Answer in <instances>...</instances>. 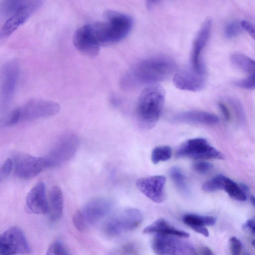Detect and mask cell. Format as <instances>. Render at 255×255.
Masks as SVG:
<instances>
[{
    "label": "cell",
    "mask_w": 255,
    "mask_h": 255,
    "mask_svg": "<svg viewBox=\"0 0 255 255\" xmlns=\"http://www.w3.org/2000/svg\"><path fill=\"white\" fill-rule=\"evenodd\" d=\"M176 64L166 56H154L141 60L133 65L121 81V87L130 90L143 85H152L165 80L175 71Z\"/></svg>",
    "instance_id": "obj_1"
},
{
    "label": "cell",
    "mask_w": 255,
    "mask_h": 255,
    "mask_svg": "<svg viewBox=\"0 0 255 255\" xmlns=\"http://www.w3.org/2000/svg\"><path fill=\"white\" fill-rule=\"evenodd\" d=\"M165 91L157 84L146 86L140 93L136 108L139 125L143 128H152L158 121L164 104Z\"/></svg>",
    "instance_id": "obj_2"
},
{
    "label": "cell",
    "mask_w": 255,
    "mask_h": 255,
    "mask_svg": "<svg viewBox=\"0 0 255 255\" xmlns=\"http://www.w3.org/2000/svg\"><path fill=\"white\" fill-rule=\"evenodd\" d=\"M105 17V21L91 23L94 33L101 45L120 41L130 32L133 21L128 15L108 10L106 12Z\"/></svg>",
    "instance_id": "obj_3"
},
{
    "label": "cell",
    "mask_w": 255,
    "mask_h": 255,
    "mask_svg": "<svg viewBox=\"0 0 255 255\" xmlns=\"http://www.w3.org/2000/svg\"><path fill=\"white\" fill-rule=\"evenodd\" d=\"M113 208V203L106 198H96L88 201L75 212L73 216L75 227L79 231H84L104 217Z\"/></svg>",
    "instance_id": "obj_4"
},
{
    "label": "cell",
    "mask_w": 255,
    "mask_h": 255,
    "mask_svg": "<svg viewBox=\"0 0 255 255\" xmlns=\"http://www.w3.org/2000/svg\"><path fill=\"white\" fill-rule=\"evenodd\" d=\"M79 142V137L73 132L60 135L44 156L47 168L58 166L69 161L76 153Z\"/></svg>",
    "instance_id": "obj_5"
},
{
    "label": "cell",
    "mask_w": 255,
    "mask_h": 255,
    "mask_svg": "<svg viewBox=\"0 0 255 255\" xmlns=\"http://www.w3.org/2000/svg\"><path fill=\"white\" fill-rule=\"evenodd\" d=\"M143 220L141 212L135 208H128L112 215L104 226L105 233L111 237L119 236L138 227Z\"/></svg>",
    "instance_id": "obj_6"
},
{
    "label": "cell",
    "mask_w": 255,
    "mask_h": 255,
    "mask_svg": "<svg viewBox=\"0 0 255 255\" xmlns=\"http://www.w3.org/2000/svg\"><path fill=\"white\" fill-rule=\"evenodd\" d=\"M183 238L156 234L151 248L157 255H199L195 247Z\"/></svg>",
    "instance_id": "obj_7"
},
{
    "label": "cell",
    "mask_w": 255,
    "mask_h": 255,
    "mask_svg": "<svg viewBox=\"0 0 255 255\" xmlns=\"http://www.w3.org/2000/svg\"><path fill=\"white\" fill-rule=\"evenodd\" d=\"M176 155L196 160L225 158L224 154L210 145L206 139L200 137L190 139L182 143L178 148Z\"/></svg>",
    "instance_id": "obj_8"
},
{
    "label": "cell",
    "mask_w": 255,
    "mask_h": 255,
    "mask_svg": "<svg viewBox=\"0 0 255 255\" xmlns=\"http://www.w3.org/2000/svg\"><path fill=\"white\" fill-rule=\"evenodd\" d=\"M212 27L211 19H206L202 24L195 36L190 54V65L189 68L194 72L206 75V69L203 54L209 39Z\"/></svg>",
    "instance_id": "obj_9"
},
{
    "label": "cell",
    "mask_w": 255,
    "mask_h": 255,
    "mask_svg": "<svg viewBox=\"0 0 255 255\" xmlns=\"http://www.w3.org/2000/svg\"><path fill=\"white\" fill-rule=\"evenodd\" d=\"M30 252L25 235L19 227H10L0 234V255H28Z\"/></svg>",
    "instance_id": "obj_10"
},
{
    "label": "cell",
    "mask_w": 255,
    "mask_h": 255,
    "mask_svg": "<svg viewBox=\"0 0 255 255\" xmlns=\"http://www.w3.org/2000/svg\"><path fill=\"white\" fill-rule=\"evenodd\" d=\"M21 121H32L57 114L60 109L57 103L42 99H32L18 108Z\"/></svg>",
    "instance_id": "obj_11"
},
{
    "label": "cell",
    "mask_w": 255,
    "mask_h": 255,
    "mask_svg": "<svg viewBox=\"0 0 255 255\" xmlns=\"http://www.w3.org/2000/svg\"><path fill=\"white\" fill-rule=\"evenodd\" d=\"M15 175L19 178L27 180L36 176L47 168L44 157H36L28 154H20L14 159Z\"/></svg>",
    "instance_id": "obj_12"
},
{
    "label": "cell",
    "mask_w": 255,
    "mask_h": 255,
    "mask_svg": "<svg viewBox=\"0 0 255 255\" xmlns=\"http://www.w3.org/2000/svg\"><path fill=\"white\" fill-rule=\"evenodd\" d=\"M42 4L41 0H25L24 4L8 17L0 30V38H5L22 24Z\"/></svg>",
    "instance_id": "obj_13"
},
{
    "label": "cell",
    "mask_w": 255,
    "mask_h": 255,
    "mask_svg": "<svg viewBox=\"0 0 255 255\" xmlns=\"http://www.w3.org/2000/svg\"><path fill=\"white\" fill-rule=\"evenodd\" d=\"M74 46L82 53L90 56L98 54L101 44L95 35L90 23L79 27L73 37Z\"/></svg>",
    "instance_id": "obj_14"
},
{
    "label": "cell",
    "mask_w": 255,
    "mask_h": 255,
    "mask_svg": "<svg viewBox=\"0 0 255 255\" xmlns=\"http://www.w3.org/2000/svg\"><path fill=\"white\" fill-rule=\"evenodd\" d=\"M19 71L18 62L14 60L5 63L2 68L1 85V104L5 107L14 93Z\"/></svg>",
    "instance_id": "obj_15"
},
{
    "label": "cell",
    "mask_w": 255,
    "mask_h": 255,
    "mask_svg": "<svg viewBox=\"0 0 255 255\" xmlns=\"http://www.w3.org/2000/svg\"><path fill=\"white\" fill-rule=\"evenodd\" d=\"M166 178L162 175H154L140 178L136 185L138 190L152 201L160 203L165 199L164 186Z\"/></svg>",
    "instance_id": "obj_16"
},
{
    "label": "cell",
    "mask_w": 255,
    "mask_h": 255,
    "mask_svg": "<svg viewBox=\"0 0 255 255\" xmlns=\"http://www.w3.org/2000/svg\"><path fill=\"white\" fill-rule=\"evenodd\" d=\"M175 86L180 90L197 92L202 90L206 84V76L199 74L189 67L176 73L173 77Z\"/></svg>",
    "instance_id": "obj_17"
},
{
    "label": "cell",
    "mask_w": 255,
    "mask_h": 255,
    "mask_svg": "<svg viewBox=\"0 0 255 255\" xmlns=\"http://www.w3.org/2000/svg\"><path fill=\"white\" fill-rule=\"evenodd\" d=\"M25 203L27 210L31 213L48 214V203L44 183L39 182L31 188L26 196Z\"/></svg>",
    "instance_id": "obj_18"
},
{
    "label": "cell",
    "mask_w": 255,
    "mask_h": 255,
    "mask_svg": "<svg viewBox=\"0 0 255 255\" xmlns=\"http://www.w3.org/2000/svg\"><path fill=\"white\" fill-rule=\"evenodd\" d=\"M174 119L178 122L207 125H216L219 122V118L216 115L198 110L188 111L179 113L174 117Z\"/></svg>",
    "instance_id": "obj_19"
},
{
    "label": "cell",
    "mask_w": 255,
    "mask_h": 255,
    "mask_svg": "<svg viewBox=\"0 0 255 255\" xmlns=\"http://www.w3.org/2000/svg\"><path fill=\"white\" fill-rule=\"evenodd\" d=\"M182 221L195 232L207 237L209 236V233L206 226L214 225L216 219L214 217L210 216L186 214L183 216Z\"/></svg>",
    "instance_id": "obj_20"
},
{
    "label": "cell",
    "mask_w": 255,
    "mask_h": 255,
    "mask_svg": "<svg viewBox=\"0 0 255 255\" xmlns=\"http://www.w3.org/2000/svg\"><path fill=\"white\" fill-rule=\"evenodd\" d=\"M143 233L174 236L185 239L190 236L188 233L175 228L163 218L158 219L146 227Z\"/></svg>",
    "instance_id": "obj_21"
},
{
    "label": "cell",
    "mask_w": 255,
    "mask_h": 255,
    "mask_svg": "<svg viewBox=\"0 0 255 255\" xmlns=\"http://www.w3.org/2000/svg\"><path fill=\"white\" fill-rule=\"evenodd\" d=\"M63 195L61 189L58 186L52 187L49 192L47 214L52 221H56L62 216L63 211Z\"/></svg>",
    "instance_id": "obj_22"
},
{
    "label": "cell",
    "mask_w": 255,
    "mask_h": 255,
    "mask_svg": "<svg viewBox=\"0 0 255 255\" xmlns=\"http://www.w3.org/2000/svg\"><path fill=\"white\" fill-rule=\"evenodd\" d=\"M231 62L237 67L250 75L255 74V60L240 53H234L231 56Z\"/></svg>",
    "instance_id": "obj_23"
},
{
    "label": "cell",
    "mask_w": 255,
    "mask_h": 255,
    "mask_svg": "<svg viewBox=\"0 0 255 255\" xmlns=\"http://www.w3.org/2000/svg\"><path fill=\"white\" fill-rule=\"evenodd\" d=\"M169 175L177 189L182 194L189 193V188L185 176L180 168L172 166L169 170Z\"/></svg>",
    "instance_id": "obj_24"
},
{
    "label": "cell",
    "mask_w": 255,
    "mask_h": 255,
    "mask_svg": "<svg viewBox=\"0 0 255 255\" xmlns=\"http://www.w3.org/2000/svg\"><path fill=\"white\" fill-rule=\"evenodd\" d=\"M224 190L234 200L245 201L247 199L246 195L241 186L229 178L226 180Z\"/></svg>",
    "instance_id": "obj_25"
},
{
    "label": "cell",
    "mask_w": 255,
    "mask_h": 255,
    "mask_svg": "<svg viewBox=\"0 0 255 255\" xmlns=\"http://www.w3.org/2000/svg\"><path fill=\"white\" fill-rule=\"evenodd\" d=\"M228 177L222 174H218L208 181L205 182L202 188L206 192H213L220 190H224Z\"/></svg>",
    "instance_id": "obj_26"
},
{
    "label": "cell",
    "mask_w": 255,
    "mask_h": 255,
    "mask_svg": "<svg viewBox=\"0 0 255 255\" xmlns=\"http://www.w3.org/2000/svg\"><path fill=\"white\" fill-rule=\"evenodd\" d=\"M172 156V149L167 145L158 146L152 151L151 159L153 163L168 160Z\"/></svg>",
    "instance_id": "obj_27"
},
{
    "label": "cell",
    "mask_w": 255,
    "mask_h": 255,
    "mask_svg": "<svg viewBox=\"0 0 255 255\" xmlns=\"http://www.w3.org/2000/svg\"><path fill=\"white\" fill-rule=\"evenodd\" d=\"M25 0H4L0 4V15L2 17L10 16L25 2Z\"/></svg>",
    "instance_id": "obj_28"
},
{
    "label": "cell",
    "mask_w": 255,
    "mask_h": 255,
    "mask_svg": "<svg viewBox=\"0 0 255 255\" xmlns=\"http://www.w3.org/2000/svg\"><path fill=\"white\" fill-rule=\"evenodd\" d=\"M45 255H71L61 242L56 240L48 247Z\"/></svg>",
    "instance_id": "obj_29"
},
{
    "label": "cell",
    "mask_w": 255,
    "mask_h": 255,
    "mask_svg": "<svg viewBox=\"0 0 255 255\" xmlns=\"http://www.w3.org/2000/svg\"><path fill=\"white\" fill-rule=\"evenodd\" d=\"M241 24L237 22L228 23L224 28V35L227 38H232L238 35L241 31Z\"/></svg>",
    "instance_id": "obj_30"
},
{
    "label": "cell",
    "mask_w": 255,
    "mask_h": 255,
    "mask_svg": "<svg viewBox=\"0 0 255 255\" xmlns=\"http://www.w3.org/2000/svg\"><path fill=\"white\" fill-rule=\"evenodd\" d=\"M238 87L245 89H255V74L250 75L248 77L237 80L234 82Z\"/></svg>",
    "instance_id": "obj_31"
},
{
    "label": "cell",
    "mask_w": 255,
    "mask_h": 255,
    "mask_svg": "<svg viewBox=\"0 0 255 255\" xmlns=\"http://www.w3.org/2000/svg\"><path fill=\"white\" fill-rule=\"evenodd\" d=\"M136 247L132 244H127L122 246L115 252L109 255H137Z\"/></svg>",
    "instance_id": "obj_32"
},
{
    "label": "cell",
    "mask_w": 255,
    "mask_h": 255,
    "mask_svg": "<svg viewBox=\"0 0 255 255\" xmlns=\"http://www.w3.org/2000/svg\"><path fill=\"white\" fill-rule=\"evenodd\" d=\"M213 167L211 163L204 161H198L194 162L192 165L193 170L202 174L209 172L212 169Z\"/></svg>",
    "instance_id": "obj_33"
},
{
    "label": "cell",
    "mask_w": 255,
    "mask_h": 255,
    "mask_svg": "<svg viewBox=\"0 0 255 255\" xmlns=\"http://www.w3.org/2000/svg\"><path fill=\"white\" fill-rule=\"evenodd\" d=\"M13 167V161L10 158L6 159L0 168V181L3 180L11 172Z\"/></svg>",
    "instance_id": "obj_34"
},
{
    "label": "cell",
    "mask_w": 255,
    "mask_h": 255,
    "mask_svg": "<svg viewBox=\"0 0 255 255\" xmlns=\"http://www.w3.org/2000/svg\"><path fill=\"white\" fill-rule=\"evenodd\" d=\"M21 121L20 113L18 108L13 110L8 115L3 124L6 126H11Z\"/></svg>",
    "instance_id": "obj_35"
},
{
    "label": "cell",
    "mask_w": 255,
    "mask_h": 255,
    "mask_svg": "<svg viewBox=\"0 0 255 255\" xmlns=\"http://www.w3.org/2000/svg\"><path fill=\"white\" fill-rule=\"evenodd\" d=\"M230 251L232 255H241L242 244L236 237H232L229 241Z\"/></svg>",
    "instance_id": "obj_36"
},
{
    "label": "cell",
    "mask_w": 255,
    "mask_h": 255,
    "mask_svg": "<svg viewBox=\"0 0 255 255\" xmlns=\"http://www.w3.org/2000/svg\"><path fill=\"white\" fill-rule=\"evenodd\" d=\"M228 100L233 107L239 118L243 120L244 118V112L240 102L237 99L232 97L228 98Z\"/></svg>",
    "instance_id": "obj_37"
},
{
    "label": "cell",
    "mask_w": 255,
    "mask_h": 255,
    "mask_svg": "<svg viewBox=\"0 0 255 255\" xmlns=\"http://www.w3.org/2000/svg\"><path fill=\"white\" fill-rule=\"evenodd\" d=\"M243 28L255 40V25L252 23L247 21L243 20L241 22Z\"/></svg>",
    "instance_id": "obj_38"
},
{
    "label": "cell",
    "mask_w": 255,
    "mask_h": 255,
    "mask_svg": "<svg viewBox=\"0 0 255 255\" xmlns=\"http://www.w3.org/2000/svg\"><path fill=\"white\" fill-rule=\"evenodd\" d=\"M218 106L226 121H229L230 120V114L226 106L222 102H219Z\"/></svg>",
    "instance_id": "obj_39"
},
{
    "label": "cell",
    "mask_w": 255,
    "mask_h": 255,
    "mask_svg": "<svg viewBox=\"0 0 255 255\" xmlns=\"http://www.w3.org/2000/svg\"><path fill=\"white\" fill-rule=\"evenodd\" d=\"M245 229L255 235V219H249L244 225Z\"/></svg>",
    "instance_id": "obj_40"
},
{
    "label": "cell",
    "mask_w": 255,
    "mask_h": 255,
    "mask_svg": "<svg viewBox=\"0 0 255 255\" xmlns=\"http://www.w3.org/2000/svg\"><path fill=\"white\" fill-rule=\"evenodd\" d=\"M199 255H215L213 251L207 246H201L199 249Z\"/></svg>",
    "instance_id": "obj_41"
},
{
    "label": "cell",
    "mask_w": 255,
    "mask_h": 255,
    "mask_svg": "<svg viewBox=\"0 0 255 255\" xmlns=\"http://www.w3.org/2000/svg\"><path fill=\"white\" fill-rule=\"evenodd\" d=\"M251 201L252 204L255 207V197L254 196L251 197Z\"/></svg>",
    "instance_id": "obj_42"
},
{
    "label": "cell",
    "mask_w": 255,
    "mask_h": 255,
    "mask_svg": "<svg viewBox=\"0 0 255 255\" xmlns=\"http://www.w3.org/2000/svg\"><path fill=\"white\" fill-rule=\"evenodd\" d=\"M252 244L253 246L255 248V240L252 241Z\"/></svg>",
    "instance_id": "obj_43"
},
{
    "label": "cell",
    "mask_w": 255,
    "mask_h": 255,
    "mask_svg": "<svg viewBox=\"0 0 255 255\" xmlns=\"http://www.w3.org/2000/svg\"><path fill=\"white\" fill-rule=\"evenodd\" d=\"M244 255H251L249 253L247 252H245L244 254Z\"/></svg>",
    "instance_id": "obj_44"
}]
</instances>
